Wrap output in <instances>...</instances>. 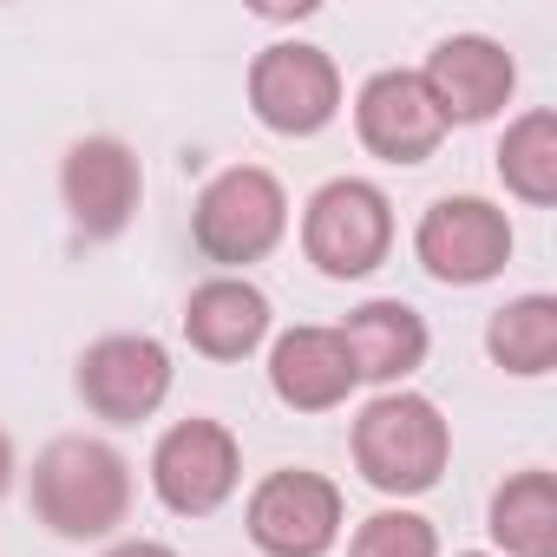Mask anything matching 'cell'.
Instances as JSON below:
<instances>
[{
	"label": "cell",
	"instance_id": "obj_17",
	"mask_svg": "<svg viewBox=\"0 0 557 557\" xmlns=\"http://www.w3.org/2000/svg\"><path fill=\"white\" fill-rule=\"evenodd\" d=\"M485 355L511 381H544L557 368V296L531 289V296L498 302L485 322Z\"/></svg>",
	"mask_w": 557,
	"mask_h": 557
},
{
	"label": "cell",
	"instance_id": "obj_16",
	"mask_svg": "<svg viewBox=\"0 0 557 557\" xmlns=\"http://www.w3.org/2000/svg\"><path fill=\"white\" fill-rule=\"evenodd\" d=\"M485 531L492 557H557V472L550 466H518L492 485L485 498Z\"/></svg>",
	"mask_w": 557,
	"mask_h": 557
},
{
	"label": "cell",
	"instance_id": "obj_3",
	"mask_svg": "<svg viewBox=\"0 0 557 557\" xmlns=\"http://www.w3.org/2000/svg\"><path fill=\"white\" fill-rule=\"evenodd\" d=\"M289 236V190L262 164H223L216 177H203L197 203H190V243L203 262H216V275H243L249 262L275 256Z\"/></svg>",
	"mask_w": 557,
	"mask_h": 557
},
{
	"label": "cell",
	"instance_id": "obj_18",
	"mask_svg": "<svg viewBox=\"0 0 557 557\" xmlns=\"http://www.w3.org/2000/svg\"><path fill=\"white\" fill-rule=\"evenodd\" d=\"M492 164H498V184H505L518 203L550 210V203H557V112H550V106L518 112V119L505 125Z\"/></svg>",
	"mask_w": 557,
	"mask_h": 557
},
{
	"label": "cell",
	"instance_id": "obj_19",
	"mask_svg": "<svg viewBox=\"0 0 557 557\" xmlns=\"http://www.w3.org/2000/svg\"><path fill=\"white\" fill-rule=\"evenodd\" d=\"M348 557H440V524L413 505H381L348 531Z\"/></svg>",
	"mask_w": 557,
	"mask_h": 557
},
{
	"label": "cell",
	"instance_id": "obj_1",
	"mask_svg": "<svg viewBox=\"0 0 557 557\" xmlns=\"http://www.w3.org/2000/svg\"><path fill=\"white\" fill-rule=\"evenodd\" d=\"M21 479H27L34 524H47L60 544H112L138 498V472L106 433L47 440L34 466H21Z\"/></svg>",
	"mask_w": 557,
	"mask_h": 557
},
{
	"label": "cell",
	"instance_id": "obj_22",
	"mask_svg": "<svg viewBox=\"0 0 557 557\" xmlns=\"http://www.w3.org/2000/svg\"><path fill=\"white\" fill-rule=\"evenodd\" d=\"M459 557H492V550H459Z\"/></svg>",
	"mask_w": 557,
	"mask_h": 557
},
{
	"label": "cell",
	"instance_id": "obj_9",
	"mask_svg": "<svg viewBox=\"0 0 557 557\" xmlns=\"http://www.w3.org/2000/svg\"><path fill=\"white\" fill-rule=\"evenodd\" d=\"M151 492L171 518H216L236 492H243V440L210 420V413H190V420H171L151 446Z\"/></svg>",
	"mask_w": 557,
	"mask_h": 557
},
{
	"label": "cell",
	"instance_id": "obj_7",
	"mask_svg": "<svg viewBox=\"0 0 557 557\" xmlns=\"http://www.w3.org/2000/svg\"><path fill=\"white\" fill-rule=\"evenodd\" d=\"M348 106L342 66L315 40H275L249 60V112L275 138H322Z\"/></svg>",
	"mask_w": 557,
	"mask_h": 557
},
{
	"label": "cell",
	"instance_id": "obj_20",
	"mask_svg": "<svg viewBox=\"0 0 557 557\" xmlns=\"http://www.w3.org/2000/svg\"><path fill=\"white\" fill-rule=\"evenodd\" d=\"M99 557H177V550H171L164 537H112Z\"/></svg>",
	"mask_w": 557,
	"mask_h": 557
},
{
	"label": "cell",
	"instance_id": "obj_14",
	"mask_svg": "<svg viewBox=\"0 0 557 557\" xmlns=\"http://www.w3.org/2000/svg\"><path fill=\"white\" fill-rule=\"evenodd\" d=\"M275 335V302L249 283V275H203L184 296V342L203 361H249Z\"/></svg>",
	"mask_w": 557,
	"mask_h": 557
},
{
	"label": "cell",
	"instance_id": "obj_21",
	"mask_svg": "<svg viewBox=\"0 0 557 557\" xmlns=\"http://www.w3.org/2000/svg\"><path fill=\"white\" fill-rule=\"evenodd\" d=\"M21 485V446H14V433L0 426V505H8V492Z\"/></svg>",
	"mask_w": 557,
	"mask_h": 557
},
{
	"label": "cell",
	"instance_id": "obj_11",
	"mask_svg": "<svg viewBox=\"0 0 557 557\" xmlns=\"http://www.w3.org/2000/svg\"><path fill=\"white\" fill-rule=\"evenodd\" d=\"M420 86H426L433 112L446 119V132L453 125H492L518 92V60L492 34H446V40H433Z\"/></svg>",
	"mask_w": 557,
	"mask_h": 557
},
{
	"label": "cell",
	"instance_id": "obj_15",
	"mask_svg": "<svg viewBox=\"0 0 557 557\" xmlns=\"http://www.w3.org/2000/svg\"><path fill=\"white\" fill-rule=\"evenodd\" d=\"M355 387L361 381H355V361L335 329L296 322L283 335H269V394L289 413H335V407H348Z\"/></svg>",
	"mask_w": 557,
	"mask_h": 557
},
{
	"label": "cell",
	"instance_id": "obj_10",
	"mask_svg": "<svg viewBox=\"0 0 557 557\" xmlns=\"http://www.w3.org/2000/svg\"><path fill=\"white\" fill-rule=\"evenodd\" d=\"M60 203L86 243H119L145 203V164L119 132H86L60 158Z\"/></svg>",
	"mask_w": 557,
	"mask_h": 557
},
{
	"label": "cell",
	"instance_id": "obj_13",
	"mask_svg": "<svg viewBox=\"0 0 557 557\" xmlns=\"http://www.w3.org/2000/svg\"><path fill=\"white\" fill-rule=\"evenodd\" d=\"M335 335H342V348H348V361H355V381H361V387H381V394H387V387H407V381L426 368V355H433L426 315H420L413 302H400V296H368V302H355Z\"/></svg>",
	"mask_w": 557,
	"mask_h": 557
},
{
	"label": "cell",
	"instance_id": "obj_2",
	"mask_svg": "<svg viewBox=\"0 0 557 557\" xmlns=\"http://www.w3.org/2000/svg\"><path fill=\"white\" fill-rule=\"evenodd\" d=\"M348 459H355L361 485H374L381 498H394V505L426 498L453 466V420L440 413V400H426L413 387H387L355 413Z\"/></svg>",
	"mask_w": 557,
	"mask_h": 557
},
{
	"label": "cell",
	"instance_id": "obj_5",
	"mask_svg": "<svg viewBox=\"0 0 557 557\" xmlns=\"http://www.w3.org/2000/svg\"><path fill=\"white\" fill-rule=\"evenodd\" d=\"M243 531L262 557H329L348 531V498L315 466H275L249 485Z\"/></svg>",
	"mask_w": 557,
	"mask_h": 557
},
{
	"label": "cell",
	"instance_id": "obj_4",
	"mask_svg": "<svg viewBox=\"0 0 557 557\" xmlns=\"http://www.w3.org/2000/svg\"><path fill=\"white\" fill-rule=\"evenodd\" d=\"M394 197L374 177H329L302 203V256L329 283H361L394 256Z\"/></svg>",
	"mask_w": 557,
	"mask_h": 557
},
{
	"label": "cell",
	"instance_id": "obj_6",
	"mask_svg": "<svg viewBox=\"0 0 557 557\" xmlns=\"http://www.w3.org/2000/svg\"><path fill=\"white\" fill-rule=\"evenodd\" d=\"M511 249H518V230L505 216V203L492 197H472V190H453V197H433L413 223V262L446 289H485L511 269Z\"/></svg>",
	"mask_w": 557,
	"mask_h": 557
},
{
	"label": "cell",
	"instance_id": "obj_12",
	"mask_svg": "<svg viewBox=\"0 0 557 557\" xmlns=\"http://www.w3.org/2000/svg\"><path fill=\"white\" fill-rule=\"evenodd\" d=\"M355 138L381 164H426L446 145V119L433 112L413 66H381L355 92Z\"/></svg>",
	"mask_w": 557,
	"mask_h": 557
},
{
	"label": "cell",
	"instance_id": "obj_8",
	"mask_svg": "<svg viewBox=\"0 0 557 557\" xmlns=\"http://www.w3.org/2000/svg\"><path fill=\"white\" fill-rule=\"evenodd\" d=\"M177 387V361L158 335L145 329H112L99 342H86V355L73 361V394L92 420L106 426H138L151 420Z\"/></svg>",
	"mask_w": 557,
	"mask_h": 557
}]
</instances>
